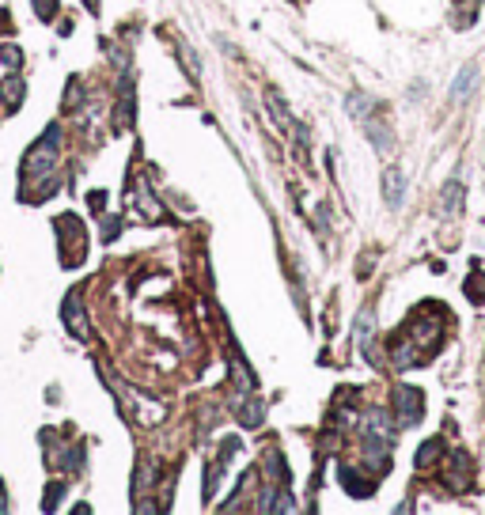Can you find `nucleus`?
<instances>
[{
  "label": "nucleus",
  "instance_id": "39448f33",
  "mask_svg": "<svg viewBox=\"0 0 485 515\" xmlns=\"http://www.w3.org/2000/svg\"><path fill=\"white\" fill-rule=\"evenodd\" d=\"M402 193H406V174L387 171L383 174V197H387V205H402Z\"/></svg>",
  "mask_w": 485,
  "mask_h": 515
},
{
  "label": "nucleus",
  "instance_id": "dca6fc26",
  "mask_svg": "<svg viewBox=\"0 0 485 515\" xmlns=\"http://www.w3.org/2000/svg\"><path fill=\"white\" fill-rule=\"evenodd\" d=\"M8 27H12V23H8V16L0 12V35H8Z\"/></svg>",
  "mask_w": 485,
  "mask_h": 515
},
{
  "label": "nucleus",
  "instance_id": "2eb2a0df",
  "mask_svg": "<svg viewBox=\"0 0 485 515\" xmlns=\"http://www.w3.org/2000/svg\"><path fill=\"white\" fill-rule=\"evenodd\" d=\"M87 201H91V209H95V213H103V205H106V197H103V190H95L91 197H87Z\"/></svg>",
  "mask_w": 485,
  "mask_h": 515
},
{
  "label": "nucleus",
  "instance_id": "9d476101",
  "mask_svg": "<svg viewBox=\"0 0 485 515\" xmlns=\"http://www.w3.org/2000/svg\"><path fill=\"white\" fill-rule=\"evenodd\" d=\"M61 492H65V485H61V481H53V485L46 489V500H42V508L53 511V508H57V500H61Z\"/></svg>",
  "mask_w": 485,
  "mask_h": 515
},
{
  "label": "nucleus",
  "instance_id": "20e7f679",
  "mask_svg": "<svg viewBox=\"0 0 485 515\" xmlns=\"http://www.w3.org/2000/svg\"><path fill=\"white\" fill-rule=\"evenodd\" d=\"M23 80H19V76H4V80H0V95H4V106L8 111H19V103H23Z\"/></svg>",
  "mask_w": 485,
  "mask_h": 515
},
{
  "label": "nucleus",
  "instance_id": "f257e3e1",
  "mask_svg": "<svg viewBox=\"0 0 485 515\" xmlns=\"http://www.w3.org/2000/svg\"><path fill=\"white\" fill-rule=\"evenodd\" d=\"M349 111H352V118L368 129V137H372V145H376L379 152H387L391 148V137H387V125L376 118V103L372 98H364V95H352L349 98Z\"/></svg>",
  "mask_w": 485,
  "mask_h": 515
},
{
  "label": "nucleus",
  "instance_id": "f8f14e48",
  "mask_svg": "<svg viewBox=\"0 0 485 515\" xmlns=\"http://www.w3.org/2000/svg\"><path fill=\"white\" fill-rule=\"evenodd\" d=\"M0 61H4V64H16V69H19V61H23V53H19L16 46H4V50H0Z\"/></svg>",
  "mask_w": 485,
  "mask_h": 515
},
{
  "label": "nucleus",
  "instance_id": "a211bd4d",
  "mask_svg": "<svg viewBox=\"0 0 485 515\" xmlns=\"http://www.w3.org/2000/svg\"><path fill=\"white\" fill-rule=\"evenodd\" d=\"M84 4H87V8H91V12H95V8H99V0H84Z\"/></svg>",
  "mask_w": 485,
  "mask_h": 515
},
{
  "label": "nucleus",
  "instance_id": "9b49d317",
  "mask_svg": "<svg viewBox=\"0 0 485 515\" xmlns=\"http://www.w3.org/2000/svg\"><path fill=\"white\" fill-rule=\"evenodd\" d=\"M35 12L38 19H53L57 16V0H35Z\"/></svg>",
  "mask_w": 485,
  "mask_h": 515
},
{
  "label": "nucleus",
  "instance_id": "ddd939ff",
  "mask_svg": "<svg viewBox=\"0 0 485 515\" xmlns=\"http://www.w3.org/2000/svg\"><path fill=\"white\" fill-rule=\"evenodd\" d=\"M455 4H459V12H467V16H462V27H467L470 19H474V8H478V0H455Z\"/></svg>",
  "mask_w": 485,
  "mask_h": 515
},
{
  "label": "nucleus",
  "instance_id": "0eeeda50",
  "mask_svg": "<svg viewBox=\"0 0 485 515\" xmlns=\"http://www.w3.org/2000/svg\"><path fill=\"white\" fill-rule=\"evenodd\" d=\"M341 485H345L352 497H372V492H376V481H360L357 474H352V470L345 466L341 470Z\"/></svg>",
  "mask_w": 485,
  "mask_h": 515
},
{
  "label": "nucleus",
  "instance_id": "f03ea898",
  "mask_svg": "<svg viewBox=\"0 0 485 515\" xmlns=\"http://www.w3.org/2000/svg\"><path fill=\"white\" fill-rule=\"evenodd\" d=\"M394 409H398V424H417L425 413V394L417 387H394Z\"/></svg>",
  "mask_w": 485,
  "mask_h": 515
},
{
  "label": "nucleus",
  "instance_id": "423d86ee",
  "mask_svg": "<svg viewBox=\"0 0 485 515\" xmlns=\"http://www.w3.org/2000/svg\"><path fill=\"white\" fill-rule=\"evenodd\" d=\"M474 84H478V64H467V69L459 72V80L451 84V103H462V98L470 95Z\"/></svg>",
  "mask_w": 485,
  "mask_h": 515
},
{
  "label": "nucleus",
  "instance_id": "1a4fd4ad",
  "mask_svg": "<svg viewBox=\"0 0 485 515\" xmlns=\"http://www.w3.org/2000/svg\"><path fill=\"white\" fill-rule=\"evenodd\" d=\"M440 451H444V443H440V440H428L425 447H421V451H417V466H433L436 463V458H440Z\"/></svg>",
  "mask_w": 485,
  "mask_h": 515
},
{
  "label": "nucleus",
  "instance_id": "7ed1b4c3",
  "mask_svg": "<svg viewBox=\"0 0 485 515\" xmlns=\"http://www.w3.org/2000/svg\"><path fill=\"white\" fill-rule=\"evenodd\" d=\"M65 326H69V330L80 337V341H87V337H91V330H87V322H84V307H80V295H69V300H65Z\"/></svg>",
  "mask_w": 485,
  "mask_h": 515
},
{
  "label": "nucleus",
  "instance_id": "6e6552de",
  "mask_svg": "<svg viewBox=\"0 0 485 515\" xmlns=\"http://www.w3.org/2000/svg\"><path fill=\"white\" fill-rule=\"evenodd\" d=\"M444 213L451 216V213H462V182H447L444 186Z\"/></svg>",
  "mask_w": 485,
  "mask_h": 515
},
{
  "label": "nucleus",
  "instance_id": "f3484780",
  "mask_svg": "<svg viewBox=\"0 0 485 515\" xmlns=\"http://www.w3.org/2000/svg\"><path fill=\"white\" fill-rule=\"evenodd\" d=\"M8 508V504H4V485H0V511H4Z\"/></svg>",
  "mask_w": 485,
  "mask_h": 515
},
{
  "label": "nucleus",
  "instance_id": "4468645a",
  "mask_svg": "<svg viewBox=\"0 0 485 515\" xmlns=\"http://www.w3.org/2000/svg\"><path fill=\"white\" fill-rule=\"evenodd\" d=\"M65 106H80V84H69V95H65Z\"/></svg>",
  "mask_w": 485,
  "mask_h": 515
}]
</instances>
